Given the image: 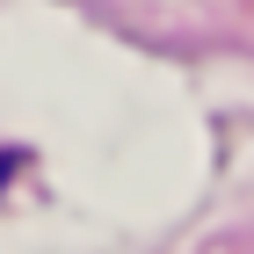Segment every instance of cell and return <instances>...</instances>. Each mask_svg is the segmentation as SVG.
Here are the masks:
<instances>
[{"label":"cell","mask_w":254,"mask_h":254,"mask_svg":"<svg viewBox=\"0 0 254 254\" xmlns=\"http://www.w3.org/2000/svg\"><path fill=\"white\" fill-rule=\"evenodd\" d=\"M22 167V153H0V189H7V175Z\"/></svg>","instance_id":"cell-1"}]
</instances>
